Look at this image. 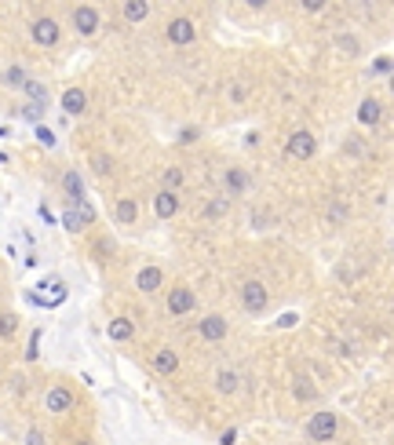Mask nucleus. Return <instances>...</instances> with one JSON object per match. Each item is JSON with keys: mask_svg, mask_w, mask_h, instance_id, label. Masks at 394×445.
I'll return each mask as SVG.
<instances>
[{"mask_svg": "<svg viewBox=\"0 0 394 445\" xmlns=\"http://www.w3.org/2000/svg\"><path fill=\"white\" fill-rule=\"evenodd\" d=\"M303 431H307L310 442H333V438L340 435V416H336V412H325V409H321V412H314V416L307 420Z\"/></svg>", "mask_w": 394, "mask_h": 445, "instance_id": "obj_1", "label": "nucleus"}, {"mask_svg": "<svg viewBox=\"0 0 394 445\" xmlns=\"http://www.w3.org/2000/svg\"><path fill=\"white\" fill-rule=\"evenodd\" d=\"M241 307L249 310V314H263L270 307V292H267V285L263 281H245L241 285Z\"/></svg>", "mask_w": 394, "mask_h": 445, "instance_id": "obj_2", "label": "nucleus"}, {"mask_svg": "<svg viewBox=\"0 0 394 445\" xmlns=\"http://www.w3.org/2000/svg\"><path fill=\"white\" fill-rule=\"evenodd\" d=\"M164 37H168V44H175V47H187V44L197 40V22L187 19V15H179V19H172L164 26Z\"/></svg>", "mask_w": 394, "mask_h": 445, "instance_id": "obj_3", "label": "nucleus"}, {"mask_svg": "<svg viewBox=\"0 0 394 445\" xmlns=\"http://www.w3.org/2000/svg\"><path fill=\"white\" fill-rule=\"evenodd\" d=\"M190 310H197V296L190 285H175L168 289V317H187Z\"/></svg>", "mask_w": 394, "mask_h": 445, "instance_id": "obj_4", "label": "nucleus"}, {"mask_svg": "<svg viewBox=\"0 0 394 445\" xmlns=\"http://www.w3.org/2000/svg\"><path fill=\"white\" fill-rule=\"evenodd\" d=\"M70 22L77 29V37H92V33H98V26H103V19H98V8H92V4H77L73 15H70Z\"/></svg>", "mask_w": 394, "mask_h": 445, "instance_id": "obj_5", "label": "nucleus"}, {"mask_svg": "<svg viewBox=\"0 0 394 445\" xmlns=\"http://www.w3.org/2000/svg\"><path fill=\"white\" fill-rule=\"evenodd\" d=\"M285 153L296 157V161H310V157L318 153V139L310 132H292L289 142H285Z\"/></svg>", "mask_w": 394, "mask_h": 445, "instance_id": "obj_6", "label": "nucleus"}, {"mask_svg": "<svg viewBox=\"0 0 394 445\" xmlns=\"http://www.w3.org/2000/svg\"><path fill=\"white\" fill-rule=\"evenodd\" d=\"M226 332H230V325H226L223 314H208V317H201V322H197V336H201L205 343H223Z\"/></svg>", "mask_w": 394, "mask_h": 445, "instance_id": "obj_7", "label": "nucleus"}, {"mask_svg": "<svg viewBox=\"0 0 394 445\" xmlns=\"http://www.w3.org/2000/svg\"><path fill=\"white\" fill-rule=\"evenodd\" d=\"M29 33H33V40H37L41 47H55V44H59V37H62V29H59V22H55V19L41 15V19L29 26Z\"/></svg>", "mask_w": 394, "mask_h": 445, "instance_id": "obj_8", "label": "nucleus"}, {"mask_svg": "<svg viewBox=\"0 0 394 445\" xmlns=\"http://www.w3.org/2000/svg\"><path fill=\"white\" fill-rule=\"evenodd\" d=\"M136 289H139V292H157V289H164V270H161V266H143L139 274H136Z\"/></svg>", "mask_w": 394, "mask_h": 445, "instance_id": "obj_9", "label": "nucleus"}, {"mask_svg": "<svg viewBox=\"0 0 394 445\" xmlns=\"http://www.w3.org/2000/svg\"><path fill=\"white\" fill-rule=\"evenodd\" d=\"M44 405H48V412H70L73 409V391L70 387H52L44 394Z\"/></svg>", "mask_w": 394, "mask_h": 445, "instance_id": "obj_10", "label": "nucleus"}, {"mask_svg": "<svg viewBox=\"0 0 394 445\" xmlns=\"http://www.w3.org/2000/svg\"><path fill=\"white\" fill-rule=\"evenodd\" d=\"M62 110H66L70 117H80V114L88 110V95L80 91V88H66V91H62Z\"/></svg>", "mask_w": 394, "mask_h": 445, "instance_id": "obj_11", "label": "nucleus"}, {"mask_svg": "<svg viewBox=\"0 0 394 445\" xmlns=\"http://www.w3.org/2000/svg\"><path fill=\"white\" fill-rule=\"evenodd\" d=\"M380 121H384V106H380V99H361V106H358V124L372 128V124H380Z\"/></svg>", "mask_w": 394, "mask_h": 445, "instance_id": "obj_12", "label": "nucleus"}, {"mask_svg": "<svg viewBox=\"0 0 394 445\" xmlns=\"http://www.w3.org/2000/svg\"><path fill=\"white\" fill-rule=\"evenodd\" d=\"M154 212L161 219H172L179 212V194H172V190H161V194L154 197Z\"/></svg>", "mask_w": 394, "mask_h": 445, "instance_id": "obj_13", "label": "nucleus"}, {"mask_svg": "<svg viewBox=\"0 0 394 445\" xmlns=\"http://www.w3.org/2000/svg\"><path fill=\"white\" fill-rule=\"evenodd\" d=\"M106 336H110V340H117V343H124V340H131V336H136V325H131L128 317H110Z\"/></svg>", "mask_w": 394, "mask_h": 445, "instance_id": "obj_14", "label": "nucleus"}, {"mask_svg": "<svg viewBox=\"0 0 394 445\" xmlns=\"http://www.w3.org/2000/svg\"><path fill=\"white\" fill-rule=\"evenodd\" d=\"M154 369H157V376H172V372L179 369V354L164 347V351H157V354H154Z\"/></svg>", "mask_w": 394, "mask_h": 445, "instance_id": "obj_15", "label": "nucleus"}, {"mask_svg": "<svg viewBox=\"0 0 394 445\" xmlns=\"http://www.w3.org/2000/svg\"><path fill=\"white\" fill-rule=\"evenodd\" d=\"M62 190L70 194V204H80V201H85V183H80L77 172H62Z\"/></svg>", "mask_w": 394, "mask_h": 445, "instance_id": "obj_16", "label": "nucleus"}, {"mask_svg": "<svg viewBox=\"0 0 394 445\" xmlns=\"http://www.w3.org/2000/svg\"><path fill=\"white\" fill-rule=\"evenodd\" d=\"M121 15H124V22L136 26L150 15V4H146V0H128V4H121Z\"/></svg>", "mask_w": 394, "mask_h": 445, "instance_id": "obj_17", "label": "nucleus"}, {"mask_svg": "<svg viewBox=\"0 0 394 445\" xmlns=\"http://www.w3.org/2000/svg\"><path fill=\"white\" fill-rule=\"evenodd\" d=\"M113 216H117V222L131 227V222L139 219V201H136V197H121V201H117V212H113Z\"/></svg>", "mask_w": 394, "mask_h": 445, "instance_id": "obj_18", "label": "nucleus"}, {"mask_svg": "<svg viewBox=\"0 0 394 445\" xmlns=\"http://www.w3.org/2000/svg\"><path fill=\"white\" fill-rule=\"evenodd\" d=\"M223 186H226V194H245V190H249V176H245L241 168H230L223 176Z\"/></svg>", "mask_w": 394, "mask_h": 445, "instance_id": "obj_19", "label": "nucleus"}, {"mask_svg": "<svg viewBox=\"0 0 394 445\" xmlns=\"http://www.w3.org/2000/svg\"><path fill=\"white\" fill-rule=\"evenodd\" d=\"M238 387H241V379H238V372H234V369L216 372V391H219V394H234Z\"/></svg>", "mask_w": 394, "mask_h": 445, "instance_id": "obj_20", "label": "nucleus"}, {"mask_svg": "<svg viewBox=\"0 0 394 445\" xmlns=\"http://www.w3.org/2000/svg\"><path fill=\"white\" fill-rule=\"evenodd\" d=\"M292 394H296L300 402H314V398H318V391H314V384H310L307 376H296V379H292Z\"/></svg>", "mask_w": 394, "mask_h": 445, "instance_id": "obj_21", "label": "nucleus"}, {"mask_svg": "<svg viewBox=\"0 0 394 445\" xmlns=\"http://www.w3.org/2000/svg\"><path fill=\"white\" fill-rule=\"evenodd\" d=\"M4 81H8V88H26V84H29V77H26V70L11 66V70L4 73Z\"/></svg>", "mask_w": 394, "mask_h": 445, "instance_id": "obj_22", "label": "nucleus"}, {"mask_svg": "<svg viewBox=\"0 0 394 445\" xmlns=\"http://www.w3.org/2000/svg\"><path fill=\"white\" fill-rule=\"evenodd\" d=\"M161 183H164V190H172V194H175V186L183 183V172H179V168H164L161 172Z\"/></svg>", "mask_w": 394, "mask_h": 445, "instance_id": "obj_23", "label": "nucleus"}, {"mask_svg": "<svg viewBox=\"0 0 394 445\" xmlns=\"http://www.w3.org/2000/svg\"><path fill=\"white\" fill-rule=\"evenodd\" d=\"M92 168L98 172V176H110V172H113V157L110 153H95L92 157Z\"/></svg>", "mask_w": 394, "mask_h": 445, "instance_id": "obj_24", "label": "nucleus"}, {"mask_svg": "<svg viewBox=\"0 0 394 445\" xmlns=\"http://www.w3.org/2000/svg\"><path fill=\"white\" fill-rule=\"evenodd\" d=\"M226 209H230V201H226V197H212V204H208V209H205V212H208L212 219H219V216H223Z\"/></svg>", "mask_w": 394, "mask_h": 445, "instance_id": "obj_25", "label": "nucleus"}, {"mask_svg": "<svg viewBox=\"0 0 394 445\" xmlns=\"http://www.w3.org/2000/svg\"><path fill=\"white\" fill-rule=\"evenodd\" d=\"M336 44L343 47V52H351V55H358V52H361V44H358V37H351V33H343V37H340Z\"/></svg>", "mask_w": 394, "mask_h": 445, "instance_id": "obj_26", "label": "nucleus"}, {"mask_svg": "<svg viewBox=\"0 0 394 445\" xmlns=\"http://www.w3.org/2000/svg\"><path fill=\"white\" fill-rule=\"evenodd\" d=\"M22 91H29V95H33V99H37V106H44V103H48V91H44V88H41L37 81H29V84H26Z\"/></svg>", "mask_w": 394, "mask_h": 445, "instance_id": "obj_27", "label": "nucleus"}, {"mask_svg": "<svg viewBox=\"0 0 394 445\" xmlns=\"http://www.w3.org/2000/svg\"><path fill=\"white\" fill-rule=\"evenodd\" d=\"M15 325H19V322H15V314H0V336H11Z\"/></svg>", "mask_w": 394, "mask_h": 445, "instance_id": "obj_28", "label": "nucleus"}, {"mask_svg": "<svg viewBox=\"0 0 394 445\" xmlns=\"http://www.w3.org/2000/svg\"><path fill=\"white\" fill-rule=\"evenodd\" d=\"M328 219H333V222L347 219V204H333V209H328Z\"/></svg>", "mask_w": 394, "mask_h": 445, "instance_id": "obj_29", "label": "nucleus"}, {"mask_svg": "<svg viewBox=\"0 0 394 445\" xmlns=\"http://www.w3.org/2000/svg\"><path fill=\"white\" fill-rule=\"evenodd\" d=\"M22 114H26L29 121H37V117H41V106H26V110H22Z\"/></svg>", "mask_w": 394, "mask_h": 445, "instance_id": "obj_30", "label": "nucleus"}, {"mask_svg": "<svg viewBox=\"0 0 394 445\" xmlns=\"http://www.w3.org/2000/svg\"><path fill=\"white\" fill-rule=\"evenodd\" d=\"M303 11H325L321 0H310V4H303Z\"/></svg>", "mask_w": 394, "mask_h": 445, "instance_id": "obj_31", "label": "nucleus"}, {"mask_svg": "<svg viewBox=\"0 0 394 445\" xmlns=\"http://www.w3.org/2000/svg\"><path fill=\"white\" fill-rule=\"evenodd\" d=\"M41 142H44V146H52V142H55V135L48 132V128H41Z\"/></svg>", "mask_w": 394, "mask_h": 445, "instance_id": "obj_32", "label": "nucleus"}, {"mask_svg": "<svg viewBox=\"0 0 394 445\" xmlns=\"http://www.w3.org/2000/svg\"><path fill=\"white\" fill-rule=\"evenodd\" d=\"M179 139H183V142H194V139H197V128H183V135H179Z\"/></svg>", "mask_w": 394, "mask_h": 445, "instance_id": "obj_33", "label": "nucleus"}, {"mask_svg": "<svg viewBox=\"0 0 394 445\" xmlns=\"http://www.w3.org/2000/svg\"><path fill=\"white\" fill-rule=\"evenodd\" d=\"M391 95H394V73H391Z\"/></svg>", "mask_w": 394, "mask_h": 445, "instance_id": "obj_34", "label": "nucleus"}]
</instances>
